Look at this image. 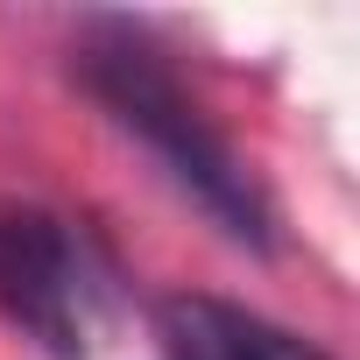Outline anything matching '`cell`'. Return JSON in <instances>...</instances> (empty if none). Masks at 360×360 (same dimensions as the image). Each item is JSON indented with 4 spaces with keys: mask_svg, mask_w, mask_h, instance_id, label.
<instances>
[{
    "mask_svg": "<svg viewBox=\"0 0 360 360\" xmlns=\"http://www.w3.org/2000/svg\"><path fill=\"white\" fill-rule=\"evenodd\" d=\"M0 311L57 360L85 353L92 283H85V255L64 233V219L29 212V205H0Z\"/></svg>",
    "mask_w": 360,
    "mask_h": 360,
    "instance_id": "cell-2",
    "label": "cell"
},
{
    "mask_svg": "<svg viewBox=\"0 0 360 360\" xmlns=\"http://www.w3.org/2000/svg\"><path fill=\"white\" fill-rule=\"evenodd\" d=\"M78 78L85 92L169 169V184L184 191L226 240L269 255L276 248V205L262 191V176L226 148V134L198 113V99L176 85V71L162 64V50H148V36L99 22L78 43Z\"/></svg>",
    "mask_w": 360,
    "mask_h": 360,
    "instance_id": "cell-1",
    "label": "cell"
},
{
    "mask_svg": "<svg viewBox=\"0 0 360 360\" xmlns=\"http://www.w3.org/2000/svg\"><path fill=\"white\" fill-rule=\"evenodd\" d=\"M155 332L169 346V360H332L325 346L283 332L262 311H240L226 297H162L155 304Z\"/></svg>",
    "mask_w": 360,
    "mask_h": 360,
    "instance_id": "cell-3",
    "label": "cell"
}]
</instances>
